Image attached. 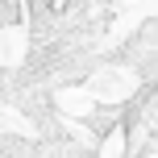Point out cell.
<instances>
[{
    "label": "cell",
    "mask_w": 158,
    "mask_h": 158,
    "mask_svg": "<svg viewBox=\"0 0 158 158\" xmlns=\"http://www.w3.org/2000/svg\"><path fill=\"white\" fill-rule=\"evenodd\" d=\"M108 54L121 58V63H129L142 75V83H158V17L137 21L121 42L108 46Z\"/></svg>",
    "instance_id": "cell-1"
},
{
    "label": "cell",
    "mask_w": 158,
    "mask_h": 158,
    "mask_svg": "<svg viewBox=\"0 0 158 158\" xmlns=\"http://www.w3.org/2000/svg\"><path fill=\"white\" fill-rule=\"evenodd\" d=\"M83 87H87L100 104H129L137 92H142V75H137L129 63H121V58L108 54L100 67H96V75L87 79Z\"/></svg>",
    "instance_id": "cell-2"
}]
</instances>
